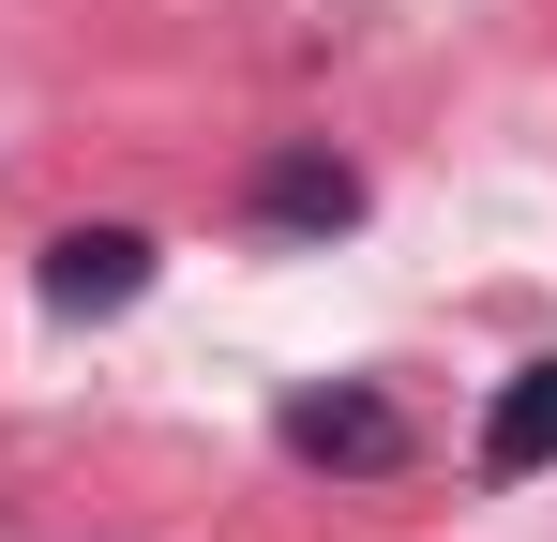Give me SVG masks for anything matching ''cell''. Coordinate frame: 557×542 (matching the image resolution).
Instances as JSON below:
<instances>
[{
    "label": "cell",
    "mask_w": 557,
    "mask_h": 542,
    "mask_svg": "<svg viewBox=\"0 0 557 542\" xmlns=\"http://www.w3.org/2000/svg\"><path fill=\"white\" fill-rule=\"evenodd\" d=\"M482 467H497V482H543V467H557V347L497 377V407H482Z\"/></svg>",
    "instance_id": "obj_4"
},
{
    "label": "cell",
    "mask_w": 557,
    "mask_h": 542,
    "mask_svg": "<svg viewBox=\"0 0 557 542\" xmlns=\"http://www.w3.org/2000/svg\"><path fill=\"white\" fill-rule=\"evenodd\" d=\"M242 211H257L272 242H347V226H362V167H347L332 136H286V151H257Z\"/></svg>",
    "instance_id": "obj_1"
},
{
    "label": "cell",
    "mask_w": 557,
    "mask_h": 542,
    "mask_svg": "<svg viewBox=\"0 0 557 542\" xmlns=\"http://www.w3.org/2000/svg\"><path fill=\"white\" fill-rule=\"evenodd\" d=\"M286 452H301V467H347V482H376V467H407V407H392V392H362V377L286 392Z\"/></svg>",
    "instance_id": "obj_2"
},
{
    "label": "cell",
    "mask_w": 557,
    "mask_h": 542,
    "mask_svg": "<svg viewBox=\"0 0 557 542\" xmlns=\"http://www.w3.org/2000/svg\"><path fill=\"white\" fill-rule=\"evenodd\" d=\"M151 301V226H61L46 242V317H121Z\"/></svg>",
    "instance_id": "obj_3"
}]
</instances>
